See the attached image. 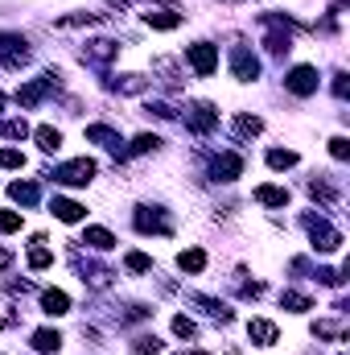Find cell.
I'll use <instances>...</instances> for the list:
<instances>
[{"label": "cell", "mask_w": 350, "mask_h": 355, "mask_svg": "<svg viewBox=\"0 0 350 355\" xmlns=\"http://www.w3.org/2000/svg\"><path fill=\"white\" fill-rule=\"evenodd\" d=\"M116 54H120V46H116L111 37H95V42H87V50H83V62H91V67H107Z\"/></svg>", "instance_id": "obj_9"}, {"label": "cell", "mask_w": 350, "mask_h": 355, "mask_svg": "<svg viewBox=\"0 0 350 355\" xmlns=\"http://www.w3.org/2000/svg\"><path fill=\"white\" fill-rule=\"evenodd\" d=\"M185 124H190V132H198V137H206L210 128H219V112H214L210 103H194V107L185 112Z\"/></svg>", "instance_id": "obj_8"}, {"label": "cell", "mask_w": 350, "mask_h": 355, "mask_svg": "<svg viewBox=\"0 0 350 355\" xmlns=\"http://www.w3.org/2000/svg\"><path fill=\"white\" fill-rule=\"evenodd\" d=\"M145 25H149V29L169 33V29H177V25H181V12H174V8H153V12H145Z\"/></svg>", "instance_id": "obj_13"}, {"label": "cell", "mask_w": 350, "mask_h": 355, "mask_svg": "<svg viewBox=\"0 0 350 355\" xmlns=\"http://www.w3.org/2000/svg\"><path fill=\"white\" fill-rule=\"evenodd\" d=\"M305 227H309L313 252H326V257H330V252H338V248H342V232H338V227H330L326 219H313V215H309V219H305Z\"/></svg>", "instance_id": "obj_2"}, {"label": "cell", "mask_w": 350, "mask_h": 355, "mask_svg": "<svg viewBox=\"0 0 350 355\" xmlns=\"http://www.w3.org/2000/svg\"><path fill=\"white\" fill-rule=\"evenodd\" d=\"M8 194H12L17 202H25V207H33V202H37V186H33V182H12V186H8Z\"/></svg>", "instance_id": "obj_25"}, {"label": "cell", "mask_w": 350, "mask_h": 355, "mask_svg": "<svg viewBox=\"0 0 350 355\" xmlns=\"http://www.w3.org/2000/svg\"><path fill=\"white\" fill-rule=\"evenodd\" d=\"M330 153H334L338 162H347V157H350V141H347V137H334V141H330Z\"/></svg>", "instance_id": "obj_38"}, {"label": "cell", "mask_w": 350, "mask_h": 355, "mask_svg": "<svg viewBox=\"0 0 350 355\" xmlns=\"http://www.w3.org/2000/svg\"><path fill=\"white\" fill-rule=\"evenodd\" d=\"M0 107H4V95H0Z\"/></svg>", "instance_id": "obj_42"}, {"label": "cell", "mask_w": 350, "mask_h": 355, "mask_svg": "<svg viewBox=\"0 0 350 355\" xmlns=\"http://www.w3.org/2000/svg\"><path fill=\"white\" fill-rule=\"evenodd\" d=\"M83 244L95 248V252H111V248H116V236H111L107 227H87V232H83Z\"/></svg>", "instance_id": "obj_17"}, {"label": "cell", "mask_w": 350, "mask_h": 355, "mask_svg": "<svg viewBox=\"0 0 350 355\" xmlns=\"http://www.w3.org/2000/svg\"><path fill=\"white\" fill-rule=\"evenodd\" d=\"M161 145H165L161 137H153V132H140V137L132 141V153H157Z\"/></svg>", "instance_id": "obj_29"}, {"label": "cell", "mask_w": 350, "mask_h": 355, "mask_svg": "<svg viewBox=\"0 0 350 355\" xmlns=\"http://www.w3.org/2000/svg\"><path fill=\"white\" fill-rule=\"evenodd\" d=\"M177 268H181V272H202V268H206V252H202V248L177 252Z\"/></svg>", "instance_id": "obj_21"}, {"label": "cell", "mask_w": 350, "mask_h": 355, "mask_svg": "<svg viewBox=\"0 0 350 355\" xmlns=\"http://www.w3.org/2000/svg\"><path fill=\"white\" fill-rule=\"evenodd\" d=\"M95 21H99V12H83V8H79V12L62 17V21H58V29H71V25H95Z\"/></svg>", "instance_id": "obj_30"}, {"label": "cell", "mask_w": 350, "mask_h": 355, "mask_svg": "<svg viewBox=\"0 0 350 355\" xmlns=\"http://www.w3.org/2000/svg\"><path fill=\"white\" fill-rule=\"evenodd\" d=\"M313 335H317V339H342V327H334V322H313Z\"/></svg>", "instance_id": "obj_36"}, {"label": "cell", "mask_w": 350, "mask_h": 355, "mask_svg": "<svg viewBox=\"0 0 350 355\" xmlns=\"http://www.w3.org/2000/svg\"><path fill=\"white\" fill-rule=\"evenodd\" d=\"M50 265H54V252H50V248H46V240L37 236V240H33V248H29V268H33V272H42V268H50Z\"/></svg>", "instance_id": "obj_19"}, {"label": "cell", "mask_w": 350, "mask_h": 355, "mask_svg": "<svg viewBox=\"0 0 350 355\" xmlns=\"http://www.w3.org/2000/svg\"><path fill=\"white\" fill-rule=\"evenodd\" d=\"M111 87H116V91H124V95H136V91H145V87H149V79H145V75H120V79H116Z\"/></svg>", "instance_id": "obj_26"}, {"label": "cell", "mask_w": 350, "mask_h": 355, "mask_svg": "<svg viewBox=\"0 0 350 355\" xmlns=\"http://www.w3.org/2000/svg\"><path fill=\"white\" fill-rule=\"evenodd\" d=\"M268 166L272 170H288V166H297V153L293 149H268Z\"/></svg>", "instance_id": "obj_27"}, {"label": "cell", "mask_w": 350, "mask_h": 355, "mask_svg": "<svg viewBox=\"0 0 350 355\" xmlns=\"http://www.w3.org/2000/svg\"><path fill=\"white\" fill-rule=\"evenodd\" d=\"M4 137H8V141H21V137H29V124H25V120H8V124H4Z\"/></svg>", "instance_id": "obj_35"}, {"label": "cell", "mask_w": 350, "mask_h": 355, "mask_svg": "<svg viewBox=\"0 0 350 355\" xmlns=\"http://www.w3.org/2000/svg\"><path fill=\"white\" fill-rule=\"evenodd\" d=\"M210 174L219 178V182H235V178L243 174V157L239 153H219L214 166H210Z\"/></svg>", "instance_id": "obj_10"}, {"label": "cell", "mask_w": 350, "mask_h": 355, "mask_svg": "<svg viewBox=\"0 0 350 355\" xmlns=\"http://www.w3.org/2000/svg\"><path fill=\"white\" fill-rule=\"evenodd\" d=\"M50 211H54V219H62V223H79V219L87 215V207H83V202H75V198H54V202H50Z\"/></svg>", "instance_id": "obj_11"}, {"label": "cell", "mask_w": 350, "mask_h": 355, "mask_svg": "<svg viewBox=\"0 0 350 355\" xmlns=\"http://www.w3.org/2000/svg\"><path fill=\"white\" fill-rule=\"evenodd\" d=\"M174 335H177V339H194V335H198V327H194L185 314H177V318H174Z\"/></svg>", "instance_id": "obj_32"}, {"label": "cell", "mask_w": 350, "mask_h": 355, "mask_svg": "<svg viewBox=\"0 0 350 355\" xmlns=\"http://www.w3.org/2000/svg\"><path fill=\"white\" fill-rule=\"evenodd\" d=\"M0 232H21V215L17 211H0Z\"/></svg>", "instance_id": "obj_37"}, {"label": "cell", "mask_w": 350, "mask_h": 355, "mask_svg": "<svg viewBox=\"0 0 350 355\" xmlns=\"http://www.w3.org/2000/svg\"><path fill=\"white\" fill-rule=\"evenodd\" d=\"M309 194H313V198H322V202H334V190H330V182H322V178H313V182H309Z\"/></svg>", "instance_id": "obj_33"}, {"label": "cell", "mask_w": 350, "mask_h": 355, "mask_svg": "<svg viewBox=\"0 0 350 355\" xmlns=\"http://www.w3.org/2000/svg\"><path fill=\"white\" fill-rule=\"evenodd\" d=\"M132 223H136V232H145V236H169V232H174V223L165 219L161 207H136Z\"/></svg>", "instance_id": "obj_5"}, {"label": "cell", "mask_w": 350, "mask_h": 355, "mask_svg": "<svg viewBox=\"0 0 350 355\" xmlns=\"http://www.w3.org/2000/svg\"><path fill=\"white\" fill-rule=\"evenodd\" d=\"M256 202H264V207H288V190L284 186H256Z\"/></svg>", "instance_id": "obj_18"}, {"label": "cell", "mask_w": 350, "mask_h": 355, "mask_svg": "<svg viewBox=\"0 0 350 355\" xmlns=\"http://www.w3.org/2000/svg\"><path fill=\"white\" fill-rule=\"evenodd\" d=\"M181 355H206V352H181Z\"/></svg>", "instance_id": "obj_41"}, {"label": "cell", "mask_w": 350, "mask_h": 355, "mask_svg": "<svg viewBox=\"0 0 350 355\" xmlns=\"http://www.w3.org/2000/svg\"><path fill=\"white\" fill-rule=\"evenodd\" d=\"M260 132H264V120H260V116H239V120H235V137H239V141L260 137Z\"/></svg>", "instance_id": "obj_24"}, {"label": "cell", "mask_w": 350, "mask_h": 355, "mask_svg": "<svg viewBox=\"0 0 350 355\" xmlns=\"http://www.w3.org/2000/svg\"><path fill=\"white\" fill-rule=\"evenodd\" d=\"M0 166H4V170H21V166H25V153H17V149H0Z\"/></svg>", "instance_id": "obj_34"}, {"label": "cell", "mask_w": 350, "mask_h": 355, "mask_svg": "<svg viewBox=\"0 0 350 355\" xmlns=\"http://www.w3.org/2000/svg\"><path fill=\"white\" fill-rule=\"evenodd\" d=\"M87 141L91 145H103V149H120L124 141H120V132L116 128H107V124H87Z\"/></svg>", "instance_id": "obj_16"}, {"label": "cell", "mask_w": 350, "mask_h": 355, "mask_svg": "<svg viewBox=\"0 0 350 355\" xmlns=\"http://www.w3.org/2000/svg\"><path fill=\"white\" fill-rule=\"evenodd\" d=\"M248 335L260 343V347H272L276 339H280V331H276V322H268V318H252L248 322Z\"/></svg>", "instance_id": "obj_15"}, {"label": "cell", "mask_w": 350, "mask_h": 355, "mask_svg": "<svg viewBox=\"0 0 350 355\" xmlns=\"http://www.w3.org/2000/svg\"><path fill=\"white\" fill-rule=\"evenodd\" d=\"M124 265H128V272H153V261H149L145 252H128Z\"/></svg>", "instance_id": "obj_31"}, {"label": "cell", "mask_w": 350, "mask_h": 355, "mask_svg": "<svg viewBox=\"0 0 350 355\" xmlns=\"http://www.w3.org/2000/svg\"><path fill=\"white\" fill-rule=\"evenodd\" d=\"M190 302L202 306L206 318H214V322H231V306H223V302H214V297H202V293H190Z\"/></svg>", "instance_id": "obj_14"}, {"label": "cell", "mask_w": 350, "mask_h": 355, "mask_svg": "<svg viewBox=\"0 0 350 355\" xmlns=\"http://www.w3.org/2000/svg\"><path fill=\"white\" fill-rule=\"evenodd\" d=\"M25 62H29V37H21V33H0V67L21 71Z\"/></svg>", "instance_id": "obj_3"}, {"label": "cell", "mask_w": 350, "mask_h": 355, "mask_svg": "<svg viewBox=\"0 0 350 355\" xmlns=\"http://www.w3.org/2000/svg\"><path fill=\"white\" fill-rule=\"evenodd\" d=\"M91 178H95V162L91 157H75V162H66V166L54 170L58 186H91Z\"/></svg>", "instance_id": "obj_4"}, {"label": "cell", "mask_w": 350, "mask_h": 355, "mask_svg": "<svg viewBox=\"0 0 350 355\" xmlns=\"http://www.w3.org/2000/svg\"><path fill=\"white\" fill-rule=\"evenodd\" d=\"M280 306L293 310V314H305V310H313V297H305V293H297V289H284V293H280Z\"/></svg>", "instance_id": "obj_23"}, {"label": "cell", "mask_w": 350, "mask_h": 355, "mask_svg": "<svg viewBox=\"0 0 350 355\" xmlns=\"http://www.w3.org/2000/svg\"><path fill=\"white\" fill-rule=\"evenodd\" d=\"M8 261H12V252H8V248H0V268L8 265Z\"/></svg>", "instance_id": "obj_40"}, {"label": "cell", "mask_w": 350, "mask_h": 355, "mask_svg": "<svg viewBox=\"0 0 350 355\" xmlns=\"http://www.w3.org/2000/svg\"><path fill=\"white\" fill-rule=\"evenodd\" d=\"M42 310H46L50 318L71 314V297H66V289H46V293H42Z\"/></svg>", "instance_id": "obj_12"}, {"label": "cell", "mask_w": 350, "mask_h": 355, "mask_svg": "<svg viewBox=\"0 0 350 355\" xmlns=\"http://www.w3.org/2000/svg\"><path fill=\"white\" fill-rule=\"evenodd\" d=\"M33 137H37V149H42V153H58V149H62V132L50 128V124H42Z\"/></svg>", "instance_id": "obj_20"}, {"label": "cell", "mask_w": 350, "mask_h": 355, "mask_svg": "<svg viewBox=\"0 0 350 355\" xmlns=\"http://www.w3.org/2000/svg\"><path fill=\"white\" fill-rule=\"evenodd\" d=\"M185 58H190V67H194L198 79H210V75L219 71V46H210V42H194V46H185Z\"/></svg>", "instance_id": "obj_1"}, {"label": "cell", "mask_w": 350, "mask_h": 355, "mask_svg": "<svg viewBox=\"0 0 350 355\" xmlns=\"http://www.w3.org/2000/svg\"><path fill=\"white\" fill-rule=\"evenodd\" d=\"M145 112H149V116H157V120H174V107H169V103H149Z\"/></svg>", "instance_id": "obj_39"}, {"label": "cell", "mask_w": 350, "mask_h": 355, "mask_svg": "<svg viewBox=\"0 0 350 355\" xmlns=\"http://www.w3.org/2000/svg\"><path fill=\"white\" fill-rule=\"evenodd\" d=\"M317 83H322V79H317V67H309V62H301V67H293V71L284 75V87L293 91V95H301V99L313 95Z\"/></svg>", "instance_id": "obj_7"}, {"label": "cell", "mask_w": 350, "mask_h": 355, "mask_svg": "<svg viewBox=\"0 0 350 355\" xmlns=\"http://www.w3.org/2000/svg\"><path fill=\"white\" fill-rule=\"evenodd\" d=\"M33 347H37L42 355H54L58 347H62V335L50 331V327H46V331H33Z\"/></svg>", "instance_id": "obj_22"}, {"label": "cell", "mask_w": 350, "mask_h": 355, "mask_svg": "<svg viewBox=\"0 0 350 355\" xmlns=\"http://www.w3.org/2000/svg\"><path fill=\"white\" fill-rule=\"evenodd\" d=\"M231 75H235L239 83H256V79H260V58H256L248 46H235V50H231Z\"/></svg>", "instance_id": "obj_6"}, {"label": "cell", "mask_w": 350, "mask_h": 355, "mask_svg": "<svg viewBox=\"0 0 350 355\" xmlns=\"http://www.w3.org/2000/svg\"><path fill=\"white\" fill-rule=\"evenodd\" d=\"M132 352L136 355H157L161 352V339H157V335H136V339H132Z\"/></svg>", "instance_id": "obj_28"}]
</instances>
